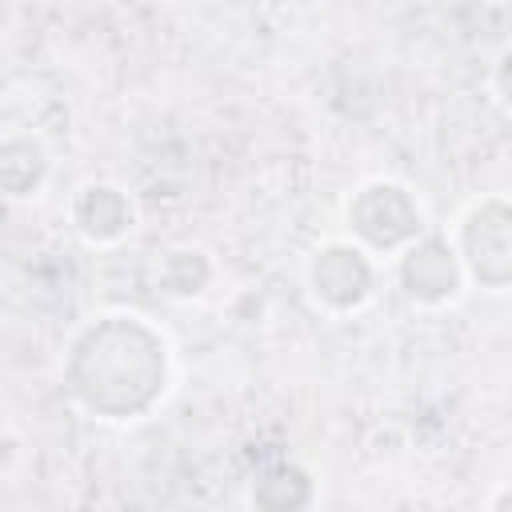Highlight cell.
Returning <instances> with one entry per match:
<instances>
[{
  "instance_id": "obj_1",
  "label": "cell",
  "mask_w": 512,
  "mask_h": 512,
  "mask_svg": "<svg viewBox=\"0 0 512 512\" xmlns=\"http://www.w3.org/2000/svg\"><path fill=\"white\" fill-rule=\"evenodd\" d=\"M72 392L100 420H140L168 380V344L136 312L100 316L72 348Z\"/></svg>"
},
{
  "instance_id": "obj_2",
  "label": "cell",
  "mask_w": 512,
  "mask_h": 512,
  "mask_svg": "<svg viewBox=\"0 0 512 512\" xmlns=\"http://www.w3.org/2000/svg\"><path fill=\"white\" fill-rule=\"evenodd\" d=\"M344 220H348L352 244L360 252H368V256L372 252H392V248L416 240V232H420V204L396 180H368V184H360L348 196Z\"/></svg>"
},
{
  "instance_id": "obj_3",
  "label": "cell",
  "mask_w": 512,
  "mask_h": 512,
  "mask_svg": "<svg viewBox=\"0 0 512 512\" xmlns=\"http://www.w3.org/2000/svg\"><path fill=\"white\" fill-rule=\"evenodd\" d=\"M372 284H376L372 256L360 252L352 240L320 244L308 260V292L324 312H356L360 304H368Z\"/></svg>"
},
{
  "instance_id": "obj_4",
  "label": "cell",
  "mask_w": 512,
  "mask_h": 512,
  "mask_svg": "<svg viewBox=\"0 0 512 512\" xmlns=\"http://www.w3.org/2000/svg\"><path fill=\"white\" fill-rule=\"evenodd\" d=\"M68 212H72V228L88 244H116L136 224L132 196L120 184H112V180H88V184H80L76 196H72V204H68Z\"/></svg>"
},
{
  "instance_id": "obj_5",
  "label": "cell",
  "mask_w": 512,
  "mask_h": 512,
  "mask_svg": "<svg viewBox=\"0 0 512 512\" xmlns=\"http://www.w3.org/2000/svg\"><path fill=\"white\" fill-rule=\"evenodd\" d=\"M400 284L412 300L420 304H440L456 292L460 284V264L456 252H448L444 244H412L400 256Z\"/></svg>"
},
{
  "instance_id": "obj_6",
  "label": "cell",
  "mask_w": 512,
  "mask_h": 512,
  "mask_svg": "<svg viewBox=\"0 0 512 512\" xmlns=\"http://www.w3.org/2000/svg\"><path fill=\"white\" fill-rule=\"evenodd\" d=\"M48 180V152L36 136H4L0 140V192L4 196H36Z\"/></svg>"
}]
</instances>
